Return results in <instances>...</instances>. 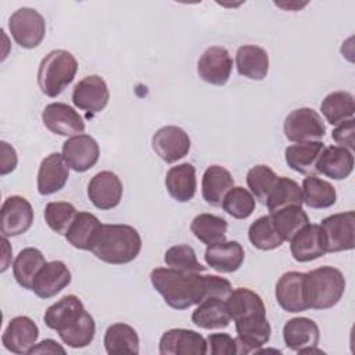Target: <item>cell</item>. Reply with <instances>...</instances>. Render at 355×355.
Listing matches in <instances>:
<instances>
[{
	"label": "cell",
	"mask_w": 355,
	"mask_h": 355,
	"mask_svg": "<svg viewBox=\"0 0 355 355\" xmlns=\"http://www.w3.org/2000/svg\"><path fill=\"white\" fill-rule=\"evenodd\" d=\"M0 150H1V155H0V175L6 176L8 173H11L17 164H18V157H17V151L15 148L8 144L7 141H0Z\"/></svg>",
	"instance_id": "cell-47"
},
{
	"label": "cell",
	"mask_w": 355,
	"mask_h": 355,
	"mask_svg": "<svg viewBox=\"0 0 355 355\" xmlns=\"http://www.w3.org/2000/svg\"><path fill=\"white\" fill-rule=\"evenodd\" d=\"M101 225L103 223L96 215L90 212H78L72 225L65 233V239L72 247L78 250L92 251Z\"/></svg>",
	"instance_id": "cell-31"
},
{
	"label": "cell",
	"mask_w": 355,
	"mask_h": 355,
	"mask_svg": "<svg viewBox=\"0 0 355 355\" xmlns=\"http://www.w3.org/2000/svg\"><path fill=\"white\" fill-rule=\"evenodd\" d=\"M191 322L207 330H219L230 324L232 316L229 313L226 300L207 298L197 305L191 315Z\"/></svg>",
	"instance_id": "cell-29"
},
{
	"label": "cell",
	"mask_w": 355,
	"mask_h": 355,
	"mask_svg": "<svg viewBox=\"0 0 355 355\" xmlns=\"http://www.w3.org/2000/svg\"><path fill=\"white\" fill-rule=\"evenodd\" d=\"M290 205H302L301 187L295 180L286 176H279V180L266 201V207L269 214H273Z\"/></svg>",
	"instance_id": "cell-38"
},
{
	"label": "cell",
	"mask_w": 355,
	"mask_h": 355,
	"mask_svg": "<svg viewBox=\"0 0 355 355\" xmlns=\"http://www.w3.org/2000/svg\"><path fill=\"white\" fill-rule=\"evenodd\" d=\"M208 352L212 355H236V340L227 333H212L207 337Z\"/></svg>",
	"instance_id": "cell-45"
},
{
	"label": "cell",
	"mask_w": 355,
	"mask_h": 355,
	"mask_svg": "<svg viewBox=\"0 0 355 355\" xmlns=\"http://www.w3.org/2000/svg\"><path fill=\"white\" fill-rule=\"evenodd\" d=\"M37 337L39 327L31 318L15 316L8 322L1 336V343L12 354H28L36 344Z\"/></svg>",
	"instance_id": "cell-17"
},
{
	"label": "cell",
	"mask_w": 355,
	"mask_h": 355,
	"mask_svg": "<svg viewBox=\"0 0 355 355\" xmlns=\"http://www.w3.org/2000/svg\"><path fill=\"white\" fill-rule=\"evenodd\" d=\"M69 178V165L60 153L49 154L39 166L37 191L40 196H50L67 184Z\"/></svg>",
	"instance_id": "cell-18"
},
{
	"label": "cell",
	"mask_w": 355,
	"mask_h": 355,
	"mask_svg": "<svg viewBox=\"0 0 355 355\" xmlns=\"http://www.w3.org/2000/svg\"><path fill=\"white\" fill-rule=\"evenodd\" d=\"M165 187L169 196L178 202L190 201L197 190L196 168L189 162L172 166L166 172Z\"/></svg>",
	"instance_id": "cell-27"
},
{
	"label": "cell",
	"mask_w": 355,
	"mask_h": 355,
	"mask_svg": "<svg viewBox=\"0 0 355 355\" xmlns=\"http://www.w3.org/2000/svg\"><path fill=\"white\" fill-rule=\"evenodd\" d=\"M42 121L50 132L65 137L83 133L86 126L82 115L65 103L47 104L42 112Z\"/></svg>",
	"instance_id": "cell-11"
},
{
	"label": "cell",
	"mask_w": 355,
	"mask_h": 355,
	"mask_svg": "<svg viewBox=\"0 0 355 355\" xmlns=\"http://www.w3.org/2000/svg\"><path fill=\"white\" fill-rule=\"evenodd\" d=\"M320 111L330 125H340L354 118L355 100L348 92H333L327 94L322 104Z\"/></svg>",
	"instance_id": "cell-35"
},
{
	"label": "cell",
	"mask_w": 355,
	"mask_h": 355,
	"mask_svg": "<svg viewBox=\"0 0 355 355\" xmlns=\"http://www.w3.org/2000/svg\"><path fill=\"white\" fill-rule=\"evenodd\" d=\"M8 29L18 46L22 49H35L46 36V21L35 8L21 7L11 14Z\"/></svg>",
	"instance_id": "cell-5"
},
{
	"label": "cell",
	"mask_w": 355,
	"mask_h": 355,
	"mask_svg": "<svg viewBox=\"0 0 355 355\" xmlns=\"http://www.w3.org/2000/svg\"><path fill=\"white\" fill-rule=\"evenodd\" d=\"M302 204L312 209H324L334 205L337 191L334 186L315 175H309L302 180Z\"/></svg>",
	"instance_id": "cell-34"
},
{
	"label": "cell",
	"mask_w": 355,
	"mask_h": 355,
	"mask_svg": "<svg viewBox=\"0 0 355 355\" xmlns=\"http://www.w3.org/2000/svg\"><path fill=\"white\" fill-rule=\"evenodd\" d=\"M248 239L255 248L262 251H272L284 243L276 232L270 215L261 216L251 223L248 229Z\"/></svg>",
	"instance_id": "cell-41"
},
{
	"label": "cell",
	"mask_w": 355,
	"mask_h": 355,
	"mask_svg": "<svg viewBox=\"0 0 355 355\" xmlns=\"http://www.w3.org/2000/svg\"><path fill=\"white\" fill-rule=\"evenodd\" d=\"M323 148L322 141L295 143L284 150V159L293 171L309 176L316 173V162Z\"/></svg>",
	"instance_id": "cell-30"
},
{
	"label": "cell",
	"mask_w": 355,
	"mask_h": 355,
	"mask_svg": "<svg viewBox=\"0 0 355 355\" xmlns=\"http://www.w3.org/2000/svg\"><path fill=\"white\" fill-rule=\"evenodd\" d=\"M155 154L166 164H173L184 158L191 147L189 135L179 126L168 125L158 129L151 139Z\"/></svg>",
	"instance_id": "cell-9"
},
{
	"label": "cell",
	"mask_w": 355,
	"mask_h": 355,
	"mask_svg": "<svg viewBox=\"0 0 355 355\" xmlns=\"http://www.w3.org/2000/svg\"><path fill=\"white\" fill-rule=\"evenodd\" d=\"M47 263L40 250L26 247L19 251L12 263V273L17 283L26 290H32L33 280L40 269Z\"/></svg>",
	"instance_id": "cell-33"
},
{
	"label": "cell",
	"mask_w": 355,
	"mask_h": 355,
	"mask_svg": "<svg viewBox=\"0 0 355 355\" xmlns=\"http://www.w3.org/2000/svg\"><path fill=\"white\" fill-rule=\"evenodd\" d=\"M269 215L283 241H290L304 226L309 223L306 212L300 205H290Z\"/></svg>",
	"instance_id": "cell-36"
},
{
	"label": "cell",
	"mask_w": 355,
	"mask_h": 355,
	"mask_svg": "<svg viewBox=\"0 0 355 355\" xmlns=\"http://www.w3.org/2000/svg\"><path fill=\"white\" fill-rule=\"evenodd\" d=\"M226 305L234 322L266 318V308L262 298L255 291L245 287L232 290L226 298Z\"/></svg>",
	"instance_id": "cell-22"
},
{
	"label": "cell",
	"mask_w": 355,
	"mask_h": 355,
	"mask_svg": "<svg viewBox=\"0 0 355 355\" xmlns=\"http://www.w3.org/2000/svg\"><path fill=\"white\" fill-rule=\"evenodd\" d=\"M233 69V60L230 53L222 46L208 47L197 62L198 76L215 86H223L227 83Z\"/></svg>",
	"instance_id": "cell-10"
},
{
	"label": "cell",
	"mask_w": 355,
	"mask_h": 355,
	"mask_svg": "<svg viewBox=\"0 0 355 355\" xmlns=\"http://www.w3.org/2000/svg\"><path fill=\"white\" fill-rule=\"evenodd\" d=\"M352 151L340 146L324 147L316 162V173H322L323 176L333 180L347 179L352 173Z\"/></svg>",
	"instance_id": "cell-24"
},
{
	"label": "cell",
	"mask_w": 355,
	"mask_h": 355,
	"mask_svg": "<svg viewBox=\"0 0 355 355\" xmlns=\"http://www.w3.org/2000/svg\"><path fill=\"white\" fill-rule=\"evenodd\" d=\"M244 248L239 241H220L207 245L205 262L220 273H232L240 269L244 262Z\"/></svg>",
	"instance_id": "cell-21"
},
{
	"label": "cell",
	"mask_w": 355,
	"mask_h": 355,
	"mask_svg": "<svg viewBox=\"0 0 355 355\" xmlns=\"http://www.w3.org/2000/svg\"><path fill=\"white\" fill-rule=\"evenodd\" d=\"M283 132L286 139L294 143L320 141L326 133V125L318 111L302 107L286 116Z\"/></svg>",
	"instance_id": "cell-6"
},
{
	"label": "cell",
	"mask_w": 355,
	"mask_h": 355,
	"mask_svg": "<svg viewBox=\"0 0 355 355\" xmlns=\"http://www.w3.org/2000/svg\"><path fill=\"white\" fill-rule=\"evenodd\" d=\"M76 214L78 211L71 202L51 201L44 208V220L53 232L65 236Z\"/></svg>",
	"instance_id": "cell-44"
},
{
	"label": "cell",
	"mask_w": 355,
	"mask_h": 355,
	"mask_svg": "<svg viewBox=\"0 0 355 355\" xmlns=\"http://www.w3.org/2000/svg\"><path fill=\"white\" fill-rule=\"evenodd\" d=\"M123 196V186L118 175L111 171L96 173L87 184V197L92 204L101 211H108L119 205Z\"/></svg>",
	"instance_id": "cell-13"
},
{
	"label": "cell",
	"mask_w": 355,
	"mask_h": 355,
	"mask_svg": "<svg viewBox=\"0 0 355 355\" xmlns=\"http://www.w3.org/2000/svg\"><path fill=\"white\" fill-rule=\"evenodd\" d=\"M290 250L297 262H309L327 254L320 226L316 223L304 226L290 240Z\"/></svg>",
	"instance_id": "cell-20"
},
{
	"label": "cell",
	"mask_w": 355,
	"mask_h": 355,
	"mask_svg": "<svg viewBox=\"0 0 355 355\" xmlns=\"http://www.w3.org/2000/svg\"><path fill=\"white\" fill-rule=\"evenodd\" d=\"M326 252L349 251L355 248V212L333 214L320 222Z\"/></svg>",
	"instance_id": "cell-7"
},
{
	"label": "cell",
	"mask_w": 355,
	"mask_h": 355,
	"mask_svg": "<svg viewBox=\"0 0 355 355\" xmlns=\"http://www.w3.org/2000/svg\"><path fill=\"white\" fill-rule=\"evenodd\" d=\"M354 136H355V119L354 118L337 125L331 132L333 140L340 147H344L349 151L354 150V144H355Z\"/></svg>",
	"instance_id": "cell-46"
},
{
	"label": "cell",
	"mask_w": 355,
	"mask_h": 355,
	"mask_svg": "<svg viewBox=\"0 0 355 355\" xmlns=\"http://www.w3.org/2000/svg\"><path fill=\"white\" fill-rule=\"evenodd\" d=\"M191 233L204 244H215L226 240L227 222L212 214H200L190 223Z\"/></svg>",
	"instance_id": "cell-37"
},
{
	"label": "cell",
	"mask_w": 355,
	"mask_h": 355,
	"mask_svg": "<svg viewBox=\"0 0 355 355\" xmlns=\"http://www.w3.org/2000/svg\"><path fill=\"white\" fill-rule=\"evenodd\" d=\"M275 295L277 304L290 313H298L308 309L305 291V273L286 272L276 283Z\"/></svg>",
	"instance_id": "cell-14"
},
{
	"label": "cell",
	"mask_w": 355,
	"mask_h": 355,
	"mask_svg": "<svg viewBox=\"0 0 355 355\" xmlns=\"http://www.w3.org/2000/svg\"><path fill=\"white\" fill-rule=\"evenodd\" d=\"M247 186L250 193L258 200L262 205H266V201L273 191L279 176L268 165H255L247 172Z\"/></svg>",
	"instance_id": "cell-39"
},
{
	"label": "cell",
	"mask_w": 355,
	"mask_h": 355,
	"mask_svg": "<svg viewBox=\"0 0 355 355\" xmlns=\"http://www.w3.org/2000/svg\"><path fill=\"white\" fill-rule=\"evenodd\" d=\"M0 232L4 237H15L26 233L33 223V208L21 196L7 197L0 209Z\"/></svg>",
	"instance_id": "cell-8"
},
{
	"label": "cell",
	"mask_w": 355,
	"mask_h": 355,
	"mask_svg": "<svg viewBox=\"0 0 355 355\" xmlns=\"http://www.w3.org/2000/svg\"><path fill=\"white\" fill-rule=\"evenodd\" d=\"M159 354L162 355H205L207 340L197 331L189 329L166 330L159 338Z\"/></svg>",
	"instance_id": "cell-16"
},
{
	"label": "cell",
	"mask_w": 355,
	"mask_h": 355,
	"mask_svg": "<svg viewBox=\"0 0 355 355\" xmlns=\"http://www.w3.org/2000/svg\"><path fill=\"white\" fill-rule=\"evenodd\" d=\"M141 250L139 232L123 223H103L92 252L110 265H125L137 258Z\"/></svg>",
	"instance_id": "cell-2"
},
{
	"label": "cell",
	"mask_w": 355,
	"mask_h": 355,
	"mask_svg": "<svg viewBox=\"0 0 355 355\" xmlns=\"http://www.w3.org/2000/svg\"><path fill=\"white\" fill-rule=\"evenodd\" d=\"M233 187V176L226 168L220 165H211L205 169L201 180V190L202 198L207 204L212 207H220L225 196Z\"/></svg>",
	"instance_id": "cell-28"
},
{
	"label": "cell",
	"mask_w": 355,
	"mask_h": 355,
	"mask_svg": "<svg viewBox=\"0 0 355 355\" xmlns=\"http://www.w3.org/2000/svg\"><path fill=\"white\" fill-rule=\"evenodd\" d=\"M150 282L164 301L178 311L198 305L207 298L226 300L233 290L230 282L225 277L216 275L182 273L171 268L153 269Z\"/></svg>",
	"instance_id": "cell-1"
},
{
	"label": "cell",
	"mask_w": 355,
	"mask_h": 355,
	"mask_svg": "<svg viewBox=\"0 0 355 355\" xmlns=\"http://www.w3.org/2000/svg\"><path fill=\"white\" fill-rule=\"evenodd\" d=\"M345 277L340 269L320 266L305 273L308 309L323 311L340 302L345 291Z\"/></svg>",
	"instance_id": "cell-3"
},
{
	"label": "cell",
	"mask_w": 355,
	"mask_h": 355,
	"mask_svg": "<svg viewBox=\"0 0 355 355\" xmlns=\"http://www.w3.org/2000/svg\"><path fill=\"white\" fill-rule=\"evenodd\" d=\"M96 334V322L93 316L85 311L82 316L69 327L58 331L64 344L71 348H85L92 344Z\"/></svg>",
	"instance_id": "cell-40"
},
{
	"label": "cell",
	"mask_w": 355,
	"mask_h": 355,
	"mask_svg": "<svg viewBox=\"0 0 355 355\" xmlns=\"http://www.w3.org/2000/svg\"><path fill=\"white\" fill-rule=\"evenodd\" d=\"M65 348L58 344L55 340L51 338H46L37 344H35L28 354H65Z\"/></svg>",
	"instance_id": "cell-48"
},
{
	"label": "cell",
	"mask_w": 355,
	"mask_h": 355,
	"mask_svg": "<svg viewBox=\"0 0 355 355\" xmlns=\"http://www.w3.org/2000/svg\"><path fill=\"white\" fill-rule=\"evenodd\" d=\"M110 100V90L100 75H89L80 79L72 90V103L79 110L90 114L103 111Z\"/></svg>",
	"instance_id": "cell-12"
},
{
	"label": "cell",
	"mask_w": 355,
	"mask_h": 355,
	"mask_svg": "<svg viewBox=\"0 0 355 355\" xmlns=\"http://www.w3.org/2000/svg\"><path fill=\"white\" fill-rule=\"evenodd\" d=\"M85 311L82 301L76 295L69 294L50 305L44 312L43 320L49 329L58 333L73 324Z\"/></svg>",
	"instance_id": "cell-25"
},
{
	"label": "cell",
	"mask_w": 355,
	"mask_h": 355,
	"mask_svg": "<svg viewBox=\"0 0 355 355\" xmlns=\"http://www.w3.org/2000/svg\"><path fill=\"white\" fill-rule=\"evenodd\" d=\"M62 157L75 172L92 169L100 158V146L89 135L80 133L69 137L62 144Z\"/></svg>",
	"instance_id": "cell-15"
},
{
	"label": "cell",
	"mask_w": 355,
	"mask_h": 355,
	"mask_svg": "<svg viewBox=\"0 0 355 355\" xmlns=\"http://www.w3.org/2000/svg\"><path fill=\"white\" fill-rule=\"evenodd\" d=\"M1 243H3V258H1V269L0 270L6 272L7 268L10 266V262H11V252H12V250L10 247V243H8L7 237L3 236Z\"/></svg>",
	"instance_id": "cell-49"
},
{
	"label": "cell",
	"mask_w": 355,
	"mask_h": 355,
	"mask_svg": "<svg viewBox=\"0 0 355 355\" xmlns=\"http://www.w3.org/2000/svg\"><path fill=\"white\" fill-rule=\"evenodd\" d=\"M220 207L234 219H247L255 211V198L250 190L236 186L225 196Z\"/></svg>",
	"instance_id": "cell-43"
},
{
	"label": "cell",
	"mask_w": 355,
	"mask_h": 355,
	"mask_svg": "<svg viewBox=\"0 0 355 355\" xmlns=\"http://www.w3.org/2000/svg\"><path fill=\"white\" fill-rule=\"evenodd\" d=\"M78 67V61L72 53L62 49L50 51L40 61L37 69V85L42 93L47 97L60 96L73 80Z\"/></svg>",
	"instance_id": "cell-4"
},
{
	"label": "cell",
	"mask_w": 355,
	"mask_h": 355,
	"mask_svg": "<svg viewBox=\"0 0 355 355\" xmlns=\"http://www.w3.org/2000/svg\"><path fill=\"white\" fill-rule=\"evenodd\" d=\"M71 280L72 275L68 266L62 261H51L47 262L36 275L32 284V291L39 298L47 300L69 286Z\"/></svg>",
	"instance_id": "cell-19"
},
{
	"label": "cell",
	"mask_w": 355,
	"mask_h": 355,
	"mask_svg": "<svg viewBox=\"0 0 355 355\" xmlns=\"http://www.w3.org/2000/svg\"><path fill=\"white\" fill-rule=\"evenodd\" d=\"M319 338V327L309 318H293L283 326V340L286 347L291 351L300 352L305 348L318 347Z\"/></svg>",
	"instance_id": "cell-23"
},
{
	"label": "cell",
	"mask_w": 355,
	"mask_h": 355,
	"mask_svg": "<svg viewBox=\"0 0 355 355\" xmlns=\"http://www.w3.org/2000/svg\"><path fill=\"white\" fill-rule=\"evenodd\" d=\"M164 261L168 268L182 273H201L207 269V266L198 262L193 247L187 244H178L168 248Z\"/></svg>",
	"instance_id": "cell-42"
},
{
	"label": "cell",
	"mask_w": 355,
	"mask_h": 355,
	"mask_svg": "<svg viewBox=\"0 0 355 355\" xmlns=\"http://www.w3.org/2000/svg\"><path fill=\"white\" fill-rule=\"evenodd\" d=\"M236 68L247 79L262 80L269 72V55L259 46L244 44L236 53Z\"/></svg>",
	"instance_id": "cell-26"
},
{
	"label": "cell",
	"mask_w": 355,
	"mask_h": 355,
	"mask_svg": "<svg viewBox=\"0 0 355 355\" xmlns=\"http://www.w3.org/2000/svg\"><path fill=\"white\" fill-rule=\"evenodd\" d=\"M104 348L107 354H139L140 340L137 331L126 323L111 324L104 334Z\"/></svg>",
	"instance_id": "cell-32"
}]
</instances>
